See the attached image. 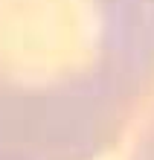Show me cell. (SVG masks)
<instances>
[{
	"mask_svg": "<svg viewBox=\"0 0 154 160\" xmlns=\"http://www.w3.org/2000/svg\"><path fill=\"white\" fill-rule=\"evenodd\" d=\"M154 90V0H0V160H93Z\"/></svg>",
	"mask_w": 154,
	"mask_h": 160,
	"instance_id": "6da1fadb",
	"label": "cell"
},
{
	"mask_svg": "<svg viewBox=\"0 0 154 160\" xmlns=\"http://www.w3.org/2000/svg\"><path fill=\"white\" fill-rule=\"evenodd\" d=\"M134 160H154V117L148 119V125H146V131H142V137L137 143Z\"/></svg>",
	"mask_w": 154,
	"mask_h": 160,
	"instance_id": "7a4b0ae2",
	"label": "cell"
}]
</instances>
